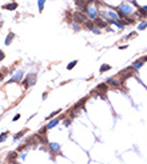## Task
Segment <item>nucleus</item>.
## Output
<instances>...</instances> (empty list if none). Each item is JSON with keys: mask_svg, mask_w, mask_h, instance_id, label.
Listing matches in <instances>:
<instances>
[{"mask_svg": "<svg viewBox=\"0 0 147 164\" xmlns=\"http://www.w3.org/2000/svg\"><path fill=\"white\" fill-rule=\"evenodd\" d=\"M64 124H66V125H67V127H68V125H70V124H71V119H67V120H66V121H64Z\"/></svg>", "mask_w": 147, "mask_h": 164, "instance_id": "cd10ccee", "label": "nucleus"}, {"mask_svg": "<svg viewBox=\"0 0 147 164\" xmlns=\"http://www.w3.org/2000/svg\"><path fill=\"white\" fill-rule=\"evenodd\" d=\"M44 3H46V0H39L38 1V7H39V11H43V8H44Z\"/></svg>", "mask_w": 147, "mask_h": 164, "instance_id": "6ab92c4d", "label": "nucleus"}, {"mask_svg": "<svg viewBox=\"0 0 147 164\" xmlns=\"http://www.w3.org/2000/svg\"><path fill=\"white\" fill-rule=\"evenodd\" d=\"M74 27H75V31H79V28H80L78 23H75V24H74Z\"/></svg>", "mask_w": 147, "mask_h": 164, "instance_id": "c756f323", "label": "nucleus"}, {"mask_svg": "<svg viewBox=\"0 0 147 164\" xmlns=\"http://www.w3.org/2000/svg\"><path fill=\"white\" fill-rule=\"evenodd\" d=\"M118 9V13H119V17H127V15H130L131 12H133V8H131V6H128V4H122Z\"/></svg>", "mask_w": 147, "mask_h": 164, "instance_id": "f257e3e1", "label": "nucleus"}, {"mask_svg": "<svg viewBox=\"0 0 147 164\" xmlns=\"http://www.w3.org/2000/svg\"><path fill=\"white\" fill-rule=\"evenodd\" d=\"M84 27H86L87 29H90V31H92V29L95 28V23H94L92 20H87L86 23H84Z\"/></svg>", "mask_w": 147, "mask_h": 164, "instance_id": "9b49d317", "label": "nucleus"}, {"mask_svg": "<svg viewBox=\"0 0 147 164\" xmlns=\"http://www.w3.org/2000/svg\"><path fill=\"white\" fill-rule=\"evenodd\" d=\"M36 83V75L35 73H28L27 75V78H26V80H24V87H31V85H34V84Z\"/></svg>", "mask_w": 147, "mask_h": 164, "instance_id": "20e7f679", "label": "nucleus"}, {"mask_svg": "<svg viewBox=\"0 0 147 164\" xmlns=\"http://www.w3.org/2000/svg\"><path fill=\"white\" fill-rule=\"evenodd\" d=\"M36 139H38L40 143H47V138H46V135H43V133H36Z\"/></svg>", "mask_w": 147, "mask_h": 164, "instance_id": "4468645a", "label": "nucleus"}, {"mask_svg": "<svg viewBox=\"0 0 147 164\" xmlns=\"http://www.w3.org/2000/svg\"><path fill=\"white\" fill-rule=\"evenodd\" d=\"M106 83H107V85H111V87H114V88H116V87H119L122 84V80L120 79H116V78H111V79H108Z\"/></svg>", "mask_w": 147, "mask_h": 164, "instance_id": "39448f33", "label": "nucleus"}, {"mask_svg": "<svg viewBox=\"0 0 147 164\" xmlns=\"http://www.w3.org/2000/svg\"><path fill=\"white\" fill-rule=\"evenodd\" d=\"M94 23H95V26H98V28H107V24H108L106 20H102L100 17H96Z\"/></svg>", "mask_w": 147, "mask_h": 164, "instance_id": "423d86ee", "label": "nucleus"}, {"mask_svg": "<svg viewBox=\"0 0 147 164\" xmlns=\"http://www.w3.org/2000/svg\"><path fill=\"white\" fill-rule=\"evenodd\" d=\"M86 12H87V16H88V19H90V20H92V21L95 20L96 17H98V13H99V12L96 11V8H94L92 6H88V7H87V8H86Z\"/></svg>", "mask_w": 147, "mask_h": 164, "instance_id": "7ed1b4c3", "label": "nucleus"}, {"mask_svg": "<svg viewBox=\"0 0 147 164\" xmlns=\"http://www.w3.org/2000/svg\"><path fill=\"white\" fill-rule=\"evenodd\" d=\"M3 80V73H0V81Z\"/></svg>", "mask_w": 147, "mask_h": 164, "instance_id": "2f4dec72", "label": "nucleus"}, {"mask_svg": "<svg viewBox=\"0 0 147 164\" xmlns=\"http://www.w3.org/2000/svg\"><path fill=\"white\" fill-rule=\"evenodd\" d=\"M111 69V66H108V64H103V66L100 67V72L103 73V72H106V71H110Z\"/></svg>", "mask_w": 147, "mask_h": 164, "instance_id": "f3484780", "label": "nucleus"}, {"mask_svg": "<svg viewBox=\"0 0 147 164\" xmlns=\"http://www.w3.org/2000/svg\"><path fill=\"white\" fill-rule=\"evenodd\" d=\"M142 60H143V61H147V56H143V58H142Z\"/></svg>", "mask_w": 147, "mask_h": 164, "instance_id": "7c9ffc66", "label": "nucleus"}, {"mask_svg": "<svg viewBox=\"0 0 147 164\" xmlns=\"http://www.w3.org/2000/svg\"><path fill=\"white\" fill-rule=\"evenodd\" d=\"M19 119H20V115L17 113V115H15V116H14V119H12V120H14V121H16V120H19Z\"/></svg>", "mask_w": 147, "mask_h": 164, "instance_id": "bb28decb", "label": "nucleus"}, {"mask_svg": "<svg viewBox=\"0 0 147 164\" xmlns=\"http://www.w3.org/2000/svg\"><path fill=\"white\" fill-rule=\"evenodd\" d=\"M14 36H15V35L12 33V32L8 35V38L6 39V44H7V46H8V44H11V41H12V39H14Z\"/></svg>", "mask_w": 147, "mask_h": 164, "instance_id": "aec40b11", "label": "nucleus"}, {"mask_svg": "<svg viewBox=\"0 0 147 164\" xmlns=\"http://www.w3.org/2000/svg\"><path fill=\"white\" fill-rule=\"evenodd\" d=\"M87 99H88V98H83V99H82V100H79L78 103L75 104V105L72 107V108H74V109H78V111H79V109H80V108H83V107H84V103H86V101H87Z\"/></svg>", "mask_w": 147, "mask_h": 164, "instance_id": "6e6552de", "label": "nucleus"}, {"mask_svg": "<svg viewBox=\"0 0 147 164\" xmlns=\"http://www.w3.org/2000/svg\"><path fill=\"white\" fill-rule=\"evenodd\" d=\"M24 133H26V130H23V131H20V132H19V133H16V135L14 136V139H15V140H17V139H20L21 136L24 135Z\"/></svg>", "mask_w": 147, "mask_h": 164, "instance_id": "412c9836", "label": "nucleus"}, {"mask_svg": "<svg viewBox=\"0 0 147 164\" xmlns=\"http://www.w3.org/2000/svg\"><path fill=\"white\" fill-rule=\"evenodd\" d=\"M133 36H136V33H135V32H131L130 35H127V36H126V39H130V38H133Z\"/></svg>", "mask_w": 147, "mask_h": 164, "instance_id": "393cba45", "label": "nucleus"}, {"mask_svg": "<svg viewBox=\"0 0 147 164\" xmlns=\"http://www.w3.org/2000/svg\"><path fill=\"white\" fill-rule=\"evenodd\" d=\"M59 121H60V119H54V120L52 121H49L48 123V125H47V128H48V130H51V128H54L55 125H56V124L59 123Z\"/></svg>", "mask_w": 147, "mask_h": 164, "instance_id": "2eb2a0df", "label": "nucleus"}, {"mask_svg": "<svg viewBox=\"0 0 147 164\" xmlns=\"http://www.w3.org/2000/svg\"><path fill=\"white\" fill-rule=\"evenodd\" d=\"M49 150L58 153V152H60V145L58 143H49Z\"/></svg>", "mask_w": 147, "mask_h": 164, "instance_id": "9d476101", "label": "nucleus"}, {"mask_svg": "<svg viewBox=\"0 0 147 164\" xmlns=\"http://www.w3.org/2000/svg\"><path fill=\"white\" fill-rule=\"evenodd\" d=\"M16 157H17V151H14V152H9L8 155H7V159H8V160H15Z\"/></svg>", "mask_w": 147, "mask_h": 164, "instance_id": "dca6fc26", "label": "nucleus"}, {"mask_svg": "<svg viewBox=\"0 0 147 164\" xmlns=\"http://www.w3.org/2000/svg\"><path fill=\"white\" fill-rule=\"evenodd\" d=\"M4 58H6V55H4V52H3V51H0V61L3 60Z\"/></svg>", "mask_w": 147, "mask_h": 164, "instance_id": "a878e982", "label": "nucleus"}, {"mask_svg": "<svg viewBox=\"0 0 147 164\" xmlns=\"http://www.w3.org/2000/svg\"><path fill=\"white\" fill-rule=\"evenodd\" d=\"M92 31L95 32V33H100V31H99V28H98V27H95V28H94Z\"/></svg>", "mask_w": 147, "mask_h": 164, "instance_id": "c85d7f7f", "label": "nucleus"}, {"mask_svg": "<svg viewBox=\"0 0 147 164\" xmlns=\"http://www.w3.org/2000/svg\"><path fill=\"white\" fill-rule=\"evenodd\" d=\"M76 64H78V60H75V61H72V63H70L68 66H67V69H72V68H74V67L76 66Z\"/></svg>", "mask_w": 147, "mask_h": 164, "instance_id": "4be33fe9", "label": "nucleus"}, {"mask_svg": "<svg viewBox=\"0 0 147 164\" xmlns=\"http://www.w3.org/2000/svg\"><path fill=\"white\" fill-rule=\"evenodd\" d=\"M146 27H147V21H143V23H142L140 26H139V28H138V29H144Z\"/></svg>", "mask_w": 147, "mask_h": 164, "instance_id": "b1692460", "label": "nucleus"}, {"mask_svg": "<svg viewBox=\"0 0 147 164\" xmlns=\"http://www.w3.org/2000/svg\"><path fill=\"white\" fill-rule=\"evenodd\" d=\"M74 20H75V23H78V24H84L87 20H88V16L82 11H76L75 13H74Z\"/></svg>", "mask_w": 147, "mask_h": 164, "instance_id": "f03ea898", "label": "nucleus"}, {"mask_svg": "<svg viewBox=\"0 0 147 164\" xmlns=\"http://www.w3.org/2000/svg\"><path fill=\"white\" fill-rule=\"evenodd\" d=\"M3 8H4V9H9V11H14V9L17 8V3L12 1V3H9V4H4Z\"/></svg>", "mask_w": 147, "mask_h": 164, "instance_id": "1a4fd4ad", "label": "nucleus"}, {"mask_svg": "<svg viewBox=\"0 0 147 164\" xmlns=\"http://www.w3.org/2000/svg\"><path fill=\"white\" fill-rule=\"evenodd\" d=\"M58 113H60V109H56V111H54L52 113H49V116H47V120H49V119H52V118H55V116L58 115Z\"/></svg>", "mask_w": 147, "mask_h": 164, "instance_id": "a211bd4d", "label": "nucleus"}, {"mask_svg": "<svg viewBox=\"0 0 147 164\" xmlns=\"http://www.w3.org/2000/svg\"><path fill=\"white\" fill-rule=\"evenodd\" d=\"M143 63H144V61L142 60V59H139V60H136V61H135V63H133V66H131V67H133V68L136 71V69H139L142 66H143Z\"/></svg>", "mask_w": 147, "mask_h": 164, "instance_id": "f8f14e48", "label": "nucleus"}, {"mask_svg": "<svg viewBox=\"0 0 147 164\" xmlns=\"http://www.w3.org/2000/svg\"><path fill=\"white\" fill-rule=\"evenodd\" d=\"M21 78H23V72H16L14 75V78L11 79V80L7 81V84H11V83H16V81H20Z\"/></svg>", "mask_w": 147, "mask_h": 164, "instance_id": "0eeeda50", "label": "nucleus"}, {"mask_svg": "<svg viewBox=\"0 0 147 164\" xmlns=\"http://www.w3.org/2000/svg\"><path fill=\"white\" fill-rule=\"evenodd\" d=\"M7 135H8V132H4V133H1V135H0V141H4V140H6Z\"/></svg>", "mask_w": 147, "mask_h": 164, "instance_id": "5701e85b", "label": "nucleus"}, {"mask_svg": "<svg viewBox=\"0 0 147 164\" xmlns=\"http://www.w3.org/2000/svg\"><path fill=\"white\" fill-rule=\"evenodd\" d=\"M95 91H100V92L106 93L107 92V83H103V84H99L98 87H96Z\"/></svg>", "mask_w": 147, "mask_h": 164, "instance_id": "ddd939ff", "label": "nucleus"}]
</instances>
